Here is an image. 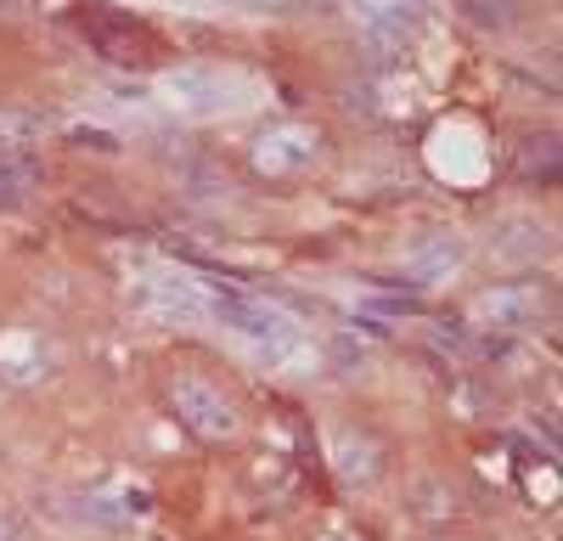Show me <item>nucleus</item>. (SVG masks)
<instances>
[{"mask_svg": "<svg viewBox=\"0 0 563 541\" xmlns=\"http://www.w3.org/2000/svg\"><path fill=\"white\" fill-rule=\"evenodd\" d=\"M158 400L164 412L192 434L198 445H238L243 440V406L238 395H231L214 373H203L198 361H169V367L158 373Z\"/></svg>", "mask_w": 563, "mask_h": 541, "instance_id": "nucleus-1", "label": "nucleus"}, {"mask_svg": "<svg viewBox=\"0 0 563 541\" xmlns=\"http://www.w3.org/2000/svg\"><path fill=\"white\" fill-rule=\"evenodd\" d=\"M321 124H305V119H276V124H265L260 135H254V147H249V164H254V175H265V180H294V175H305L316 158H321Z\"/></svg>", "mask_w": 563, "mask_h": 541, "instance_id": "nucleus-2", "label": "nucleus"}, {"mask_svg": "<svg viewBox=\"0 0 563 541\" xmlns=\"http://www.w3.org/2000/svg\"><path fill=\"white\" fill-rule=\"evenodd\" d=\"M85 34H90V45H97L108 63H124V68H153L158 63V34L147 23H135L130 12L90 7L85 12Z\"/></svg>", "mask_w": 563, "mask_h": 541, "instance_id": "nucleus-3", "label": "nucleus"}, {"mask_svg": "<svg viewBox=\"0 0 563 541\" xmlns=\"http://www.w3.org/2000/svg\"><path fill=\"white\" fill-rule=\"evenodd\" d=\"M209 310H214V322H225L231 333H243V339H260V344H288L294 333H288V316H282L276 305H265V299H249V294H238V288H225V294H214L209 299Z\"/></svg>", "mask_w": 563, "mask_h": 541, "instance_id": "nucleus-4", "label": "nucleus"}, {"mask_svg": "<svg viewBox=\"0 0 563 541\" xmlns=\"http://www.w3.org/2000/svg\"><path fill=\"white\" fill-rule=\"evenodd\" d=\"M547 305L552 299L536 283H496V288H485L474 299V316H479L485 328H530V322H541Z\"/></svg>", "mask_w": 563, "mask_h": 541, "instance_id": "nucleus-5", "label": "nucleus"}, {"mask_svg": "<svg viewBox=\"0 0 563 541\" xmlns=\"http://www.w3.org/2000/svg\"><path fill=\"white\" fill-rule=\"evenodd\" d=\"M547 249H552V232L541 220H507V225H496V238H490V260L501 270H530V265H541Z\"/></svg>", "mask_w": 563, "mask_h": 541, "instance_id": "nucleus-6", "label": "nucleus"}, {"mask_svg": "<svg viewBox=\"0 0 563 541\" xmlns=\"http://www.w3.org/2000/svg\"><path fill=\"white\" fill-rule=\"evenodd\" d=\"M333 463H339V474H344V485H372L384 474V440L378 434H366V429H344L339 434V445H333Z\"/></svg>", "mask_w": 563, "mask_h": 541, "instance_id": "nucleus-7", "label": "nucleus"}, {"mask_svg": "<svg viewBox=\"0 0 563 541\" xmlns=\"http://www.w3.org/2000/svg\"><path fill=\"white\" fill-rule=\"evenodd\" d=\"M519 180H530V187H552L558 180V135L552 130H530L519 142Z\"/></svg>", "mask_w": 563, "mask_h": 541, "instance_id": "nucleus-8", "label": "nucleus"}, {"mask_svg": "<svg viewBox=\"0 0 563 541\" xmlns=\"http://www.w3.org/2000/svg\"><path fill=\"white\" fill-rule=\"evenodd\" d=\"M406 260H411V283H440V277H451V270L462 265V243L440 232L429 243H417Z\"/></svg>", "mask_w": 563, "mask_h": 541, "instance_id": "nucleus-9", "label": "nucleus"}, {"mask_svg": "<svg viewBox=\"0 0 563 541\" xmlns=\"http://www.w3.org/2000/svg\"><path fill=\"white\" fill-rule=\"evenodd\" d=\"M40 135V119L34 113H18V108H0V158H23Z\"/></svg>", "mask_w": 563, "mask_h": 541, "instance_id": "nucleus-10", "label": "nucleus"}, {"mask_svg": "<svg viewBox=\"0 0 563 541\" xmlns=\"http://www.w3.org/2000/svg\"><path fill=\"white\" fill-rule=\"evenodd\" d=\"M34 187V164L29 158H0V209H18Z\"/></svg>", "mask_w": 563, "mask_h": 541, "instance_id": "nucleus-11", "label": "nucleus"}, {"mask_svg": "<svg viewBox=\"0 0 563 541\" xmlns=\"http://www.w3.org/2000/svg\"><path fill=\"white\" fill-rule=\"evenodd\" d=\"M0 541H29V525H23L7 503H0Z\"/></svg>", "mask_w": 563, "mask_h": 541, "instance_id": "nucleus-12", "label": "nucleus"}]
</instances>
